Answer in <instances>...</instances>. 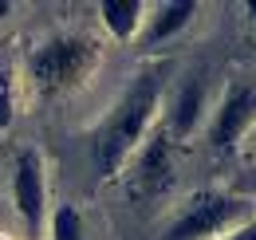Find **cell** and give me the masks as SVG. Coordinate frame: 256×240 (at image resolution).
Segmentation results:
<instances>
[{
	"instance_id": "cell-1",
	"label": "cell",
	"mask_w": 256,
	"mask_h": 240,
	"mask_svg": "<svg viewBox=\"0 0 256 240\" xmlns=\"http://www.w3.org/2000/svg\"><path fill=\"white\" fill-rule=\"evenodd\" d=\"M162 94H166V63L142 67L130 79V87L106 110V118L95 130V142H91L98 178H114L134 158V150L146 142V134L154 130V118H158Z\"/></svg>"
},
{
	"instance_id": "cell-2",
	"label": "cell",
	"mask_w": 256,
	"mask_h": 240,
	"mask_svg": "<svg viewBox=\"0 0 256 240\" xmlns=\"http://www.w3.org/2000/svg\"><path fill=\"white\" fill-rule=\"evenodd\" d=\"M98 63V44L87 36H56L48 44H40L28 60V75H32V87L52 98V94H64V90L79 87Z\"/></svg>"
},
{
	"instance_id": "cell-3",
	"label": "cell",
	"mask_w": 256,
	"mask_h": 240,
	"mask_svg": "<svg viewBox=\"0 0 256 240\" xmlns=\"http://www.w3.org/2000/svg\"><path fill=\"white\" fill-rule=\"evenodd\" d=\"M244 220H248V201L244 197L205 189V193H193L182 205V212L166 224L162 240H221L224 232H232Z\"/></svg>"
},
{
	"instance_id": "cell-4",
	"label": "cell",
	"mask_w": 256,
	"mask_h": 240,
	"mask_svg": "<svg viewBox=\"0 0 256 240\" xmlns=\"http://www.w3.org/2000/svg\"><path fill=\"white\" fill-rule=\"evenodd\" d=\"M126 166H130L126 189H130L134 201H146V197L166 193L170 181H174V142H170V134L162 126H154Z\"/></svg>"
},
{
	"instance_id": "cell-5",
	"label": "cell",
	"mask_w": 256,
	"mask_h": 240,
	"mask_svg": "<svg viewBox=\"0 0 256 240\" xmlns=\"http://www.w3.org/2000/svg\"><path fill=\"white\" fill-rule=\"evenodd\" d=\"M12 205L20 212L28 236L40 240L44 232V209H48V178H44V158L36 150H24L12 170Z\"/></svg>"
},
{
	"instance_id": "cell-6",
	"label": "cell",
	"mask_w": 256,
	"mask_h": 240,
	"mask_svg": "<svg viewBox=\"0 0 256 240\" xmlns=\"http://www.w3.org/2000/svg\"><path fill=\"white\" fill-rule=\"evenodd\" d=\"M252 126H256V87L228 83V90L221 94V106L213 110V122H209L213 150H232Z\"/></svg>"
},
{
	"instance_id": "cell-7",
	"label": "cell",
	"mask_w": 256,
	"mask_h": 240,
	"mask_svg": "<svg viewBox=\"0 0 256 240\" xmlns=\"http://www.w3.org/2000/svg\"><path fill=\"white\" fill-rule=\"evenodd\" d=\"M201 110H205V83H201V75H190V79L178 83L174 98H170V110H166V122H162L170 142H178V138L186 142L201 122Z\"/></svg>"
},
{
	"instance_id": "cell-8",
	"label": "cell",
	"mask_w": 256,
	"mask_h": 240,
	"mask_svg": "<svg viewBox=\"0 0 256 240\" xmlns=\"http://www.w3.org/2000/svg\"><path fill=\"white\" fill-rule=\"evenodd\" d=\"M193 12H197L193 0H166V4H158L154 16H150L146 28H142V40H146V44H166L170 36H178V32L193 20Z\"/></svg>"
},
{
	"instance_id": "cell-9",
	"label": "cell",
	"mask_w": 256,
	"mask_h": 240,
	"mask_svg": "<svg viewBox=\"0 0 256 240\" xmlns=\"http://www.w3.org/2000/svg\"><path fill=\"white\" fill-rule=\"evenodd\" d=\"M98 16H102V24L114 40H134L146 24V4L142 0H102Z\"/></svg>"
},
{
	"instance_id": "cell-10",
	"label": "cell",
	"mask_w": 256,
	"mask_h": 240,
	"mask_svg": "<svg viewBox=\"0 0 256 240\" xmlns=\"http://www.w3.org/2000/svg\"><path fill=\"white\" fill-rule=\"evenodd\" d=\"M52 240H87L83 216H79L75 205H60L52 212Z\"/></svg>"
},
{
	"instance_id": "cell-11",
	"label": "cell",
	"mask_w": 256,
	"mask_h": 240,
	"mask_svg": "<svg viewBox=\"0 0 256 240\" xmlns=\"http://www.w3.org/2000/svg\"><path fill=\"white\" fill-rule=\"evenodd\" d=\"M16 118V87H12V75L0 67V130H8Z\"/></svg>"
},
{
	"instance_id": "cell-12",
	"label": "cell",
	"mask_w": 256,
	"mask_h": 240,
	"mask_svg": "<svg viewBox=\"0 0 256 240\" xmlns=\"http://www.w3.org/2000/svg\"><path fill=\"white\" fill-rule=\"evenodd\" d=\"M221 240H256V216H248L244 224H236L232 232H224Z\"/></svg>"
},
{
	"instance_id": "cell-13",
	"label": "cell",
	"mask_w": 256,
	"mask_h": 240,
	"mask_svg": "<svg viewBox=\"0 0 256 240\" xmlns=\"http://www.w3.org/2000/svg\"><path fill=\"white\" fill-rule=\"evenodd\" d=\"M244 12L252 16V24H256V0H248V4H244Z\"/></svg>"
},
{
	"instance_id": "cell-14",
	"label": "cell",
	"mask_w": 256,
	"mask_h": 240,
	"mask_svg": "<svg viewBox=\"0 0 256 240\" xmlns=\"http://www.w3.org/2000/svg\"><path fill=\"white\" fill-rule=\"evenodd\" d=\"M252 154H256V126H252Z\"/></svg>"
}]
</instances>
